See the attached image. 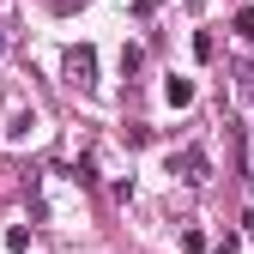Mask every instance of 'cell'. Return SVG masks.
<instances>
[{
    "instance_id": "6da1fadb",
    "label": "cell",
    "mask_w": 254,
    "mask_h": 254,
    "mask_svg": "<svg viewBox=\"0 0 254 254\" xmlns=\"http://www.w3.org/2000/svg\"><path fill=\"white\" fill-rule=\"evenodd\" d=\"M61 73H67L73 91H97V49H91V43H73L67 55H61Z\"/></svg>"
},
{
    "instance_id": "7a4b0ae2",
    "label": "cell",
    "mask_w": 254,
    "mask_h": 254,
    "mask_svg": "<svg viewBox=\"0 0 254 254\" xmlns=\"http://www.w3.org/2000/svg\"><path fill=\"white\" fill-rule=\"evenodd\" d=\"M170 176H176L182 188H206V182H212V164H206L200 145H182V151H170Z\"/></svg>"
},
{
    "instance_id": "3957f363",
    "label": "cell",
    "mask_w": 254,
    "mask_h": 254,
    "mask_svg": "<svg viewBox=\"0 0 254 254\" xmlns=\"http://www.w3.org/2000/svg\"><path fill=\"white\" fill-rule=\"evenodd\" d=\"M164 97H170V109H194V97H200V91H194V79L170 73V79H164Z\"/></svg>"
},
{
    "instance_id": "277c9868",
    "label": "cell",
    "mask_w": 254,
    "mask_h": 254,
    "mask_svg": "<svg viewBox=\"0 0 254 254\" xmlns=\"http://www.w3.org/2000/svg\"><path fill=\"white\" fill-rule=\"evenodd\" d=\"M194 55H200V61H218V37H212V30H200V37H194Z\"/></svg>"
},
{
    "instance_id": "5b68a950",
    "label": "cell",
    "mask_w": 254,
    "mask_h": 254,
    "mask_svg": "<svg viewBox=\"0 0 254 254\" xmlns=\"http://www.w3.org/2000/svg\"><path fill=\"white\" fill-rule=\"evenodd\" d=\"M139 67H145V49L127 43V49H121V73H139Z\"/></svg>"
},
{
    "instance_id": "8992f818",
    "label": "cell",
    "mask_w": 254,
    "mask_h": 254,
    "mask_svg": "<svg viewBox=\"0 0 254 254\" xmlns=\"http://www.w3.org/2000/svg\"><path fill=\"white\" fill-rule=\"evenodd\" d=\"M121 133H127V145H151V127H145V121H127Z\"/></svg>"
},
{
    "instance_id": "52a82bcc",
    "label": "cell",
    "mask_w": 254,
    "mask_h": 254,
    "mask_svg": "<svg viewBox=\"0 0 254 254\" xmlns=\"http://www.w3.org/2000/svg\"><path fill=\"white\" fill-rule=\"evenodd\" d=\"M30 127H37V115H30V109H18V115H12V127H6V133H12V139H24V133H30Z\"/></svg>"
},
{
    "instance_id": "ba28073f",
    "label": "cell",
    "mask_w": 254,
    "mask_h": 254,
    "mask_svg": "<svg viewBox=\"0 0 254 254\" xmlns=\"http://www.w3.org/2000/svg\"><path fill=\"white\" fill-rule=\"evenodd\" d=\"M182 254H206V230H182Z\"/></svg>"
},
{
    "instance_id": "9c48e42d",
    "label": "cell",
    "mask_w": 254,
    "mask_h": 254,
    "mask_svg": "<svg viewBox=\"0 0 254 254\" xmlns=\"http://www.w3.org/2000/svg\"><path fill=\"white\" fill-rule=\"evenodd\" d=\"M236 37H242V43H254V6H242V12H236Z\"/></svg>"
},
{
    "instance_id": "30bf717a",
    "label": "cell",
    "mask_w": 254,
    "mask_h": 254,
    "mask_svg": "<svg viewBox=\"0 0 254 254\" xmlns=\"http://www.w3.org/2000/svg\"><path fill=\"white\" fill-rule=\"evenodd\" d=\"M6 248H12V254H24V248H30V230H24V224H12V230H6Z\"/></svg>"
},
{
    "instance_id": "8fae6325",
    "label": "cell",
    "mask_w": 254,
    "mask_h": 254,
    "mask_svg": "<svg viewBox=\"0 0 254 254\" xmlns=\"http://www.w3.org/2000/svg\"><path fill=\"white\" fill-rule=\"evenodd\" d=\"M236 145H242V170H248V194H254V145H248L242 133H236Z\"/></svg>"
},
{
    "instance_id": "7c38bea8",
    "label": "cell",
    "mask_w": 254,
    "mask_h": 254,
    "mask_svg": "<svg viewBox=\"0 0 254 254\" xmlns=\"http://www.w3.org/2000/svg\"><path fill=\"white\" fill-rule=\"evenodd\" d=\"M157 6H164V0H133V12H139V18H151Z\"/></svg>"
},
{
    "instance_id": "4fadbf2b",
    "label": "cell",
    "mask_w": 254,
    "mask_h": 254,
    "mask_svg": "<svg viewBox=\"0 0 254 254\" xmlns=\"http://www.w3.org/2000/svg\"><path fill=\"white\" fill-rule=\"evenodd\" d=\"M242 97L254 103V67H242Z\"/></svg>"
},
{
    "instance_id": "5bb4252c",
    "label": "cell",
    "mask_w": 254,
    "mask_h": 254,
    "mask_svg": "<svg viewBox=\"0 0 254 254\" xmlns=\"http://www.w3.org/2000/svg\"><path fill=\"white\" fill-rule=\"evenodd\" d=\"M218 254H242V242H236V236H224V242H218Z\"/></svg>"
},
{
    "instance_id": "9a60e30c",
    "label": "cell",
    "mask_w": 254,
    "mask_h": 254,
    "mask_svg": "<svg viewBox=\"0 0 254 254\" xmlns=\"http://www.w3.org/2000/svg\"><path fill=\"white\" fill-rule=\"evenodd\" d=\"M0 55H6V37H0Z\"/></svg>"
}]
</instances>
